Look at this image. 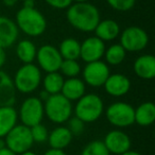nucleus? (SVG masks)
Returning <instances> with one entry per match:
<instances>
[{"instance_id":"2eb2a0df","label":"nucleus","mask_w":155,"mask_h":155,"mask_svg":"<svg viewBox=\"0 0 155 155\" xmlns=\"http://www.w3.org/2000/svg\"><path fill=\"white\" fill-rule=\"evenodd\" d=\"M19 30L15 21L7 16L0 15V47L3 49L13 46L17 41Z\"/></svg>"},{"instance_id":"473e14b6","label":"nucleus","mask_w":155,"mask_h":155,"mask_svg":"<svg viewBox=\"0 0 155 155\" xmlns=\"http://www.w3.org/2000/svg\"><path fill=\"white\" fill-rule=\"evenodd\" d=\"M44 155H67V153L64 152V150H56V149H49L47 150Z\"/></svg>"},{"instance_id":"1a4fd4ad","label":"nucleus","mask_w":155,"mask_h":155,"mask_svg":"<svg viewBox=\"0 0 155 155\" xmlns=\"http://www.w3.org/2000/svg\"><path fill=\"white\" fill-rule=\"evenodd\" d=\"M120 45L127 52H140L147 48L149 44V35L142 28L131 26L120 32Z\"/></svg>"},{"instance_id":"cd10ccee","label":"nucleus","mask_w":155,"mask_h":155,"mask_svg":"<svg viewBox=\"0 0 155 155\" xmlns=\"http://www.w3.org/2000/svg\"><path fill=\"white\" fill-rule=\"evenodd\" d=\"M81 155H110L101 140H93L83 148Z\"/></svg>"},{"instance_id":"c756f323","label":"nucleus","mask_w":155,"mask_h":155,"mask_svg":"<svg viewBox=\"0 0 155 155\" xmlns=\"http://www.w3.org/2000/svg\"><path fill=\"white\" fill-rule=\"evenodd\" d=\"M106 2L115 11L127 12L135 7L136 0H106Z\"/></svg>"},{"instance_id":"a211bd4d","label":"nucleus","mask_w":155,"mask_h":155,"mask_svg":"<svg viewBox=\"0 0 155 155\" xmlns=\"http://www.w3.org/2000/svg\"><path fill=\"white\" fill-rule=\"evenodd\" d=\"M85 94H86V84L82 79L70 78V79H66L64 81L61 95H63L70 102L78 101Z\"/></svg>"},{"instance_id":"f257e3e1","label":"nucleus","mask_w":155,"mask_h":155,"mask_svg":"<svg viewBox=\"0 0 155 155\" xmlns=\"http://www.w3.org/2000/svg\"><path fill=\"white\" fill-rule=\"evenodd\" d=\"M66 18L72 28L84 33L94 32L101 20L98 8L91 2L72 3L66 10Z\"/></svg>"},{"instance_id":"ddd939ff","label":"nucleus","mask_w":155,"mask_h":155,"mask_svg":"<svg viewBox=\"0 0 155 155\" xmlns=\"http://www.w3.org/2000/svg\"><path fill=\"white\" fill-rule=\"evenodd\" d=\"M104 146L110 153L120 155L131 150V138L121 130H113L105 135L103 140Z\"/></svg>"},{"instance_id":"412c9836","label":"nucleus","mask_w":155,"mask_h":155,"mask_svg":"<svg viewBox=\"0 0 155 155\" xmlns=\"http://www.w3.org/2000/svg\"><path fill=\"white\" fill-rule=\"evenodd\" d=\"M134 120L140 127H149L155 121V105L153 102L147 101L139 104L134 110Z\"/></svg>"},{"instance_id":"f3484780","label":"nucleus","mask_w":155,"mask_h":155,"mask_svg":"<svg viewBox=\"0 0 155 155\" xmlns=\"http://www.w3.org/2000/svg\"><path fill=\"white\" fill-rule=\"evenodd\" d=\"M16 100V89L13 80L2 69H0V106H13Z\"/></svg>"},{"instance_id":"72a5a7b5","label":"nucleus","mask_w":155,"mask_h":155,"mask_svg":"<svg viewBox=\"0 0 155 155\" xmlns=\"http://www.w3.org/2000/svg\"><path fill=\"white\" fill-rule=\"evenodd\" d=\"M7 62V53H5V49L0 47V69H2L3 65Z\"/></svg>"},{"instance_id":"bb28decb","label":"nucleus","mask_w":155,"mask_h":155,"mask_svg":"<svg viewBox=\"0 0 155 155\" xmlns=\"http://www.w3.org/2000/svg\"><path fill=\"white\" fill-rule=\"evenodd\" d=\"M81 71H82L81 65L77 60H63L58 72L63 77L70 79V78H78Z\"/></svg>"},{"instance_id":"c85d7f7f","label":"nucleus","mask_w":155,"mask_h":155,"mask_svg":"<svg viewBox=\"0 0 155 155\" xmlns=\"http://www.w3.org/2000/svg\"><path fill=\"white\" fill-rule=\"evenodd\" d=\"M30 131H31L32 139L34 142H37V143H43V142L47 141L49 132H48L47 127H46L45 125L41 124V123L30 127Z\"/></svg>"},{"instance_id":"2f4dec72","label":"nucleus","mask_w":155,"mask_h":155,"mask_svg":"<svg viewBox=\"0 0 155 155\" xmlns=\"http://www.w3.org/2000/svg\"><path fill=\"white\" fill-rule=\"evenodd\" d=\"M49 7L55 10H67L71 5L72 0H45Z\"/></svg>"},{"instance_id":"5701e85b","label":"nucleus","mask_w":155,"mask_h":155,"mask_svg":"<svg viewBox=\"0 0 155 155\" xmlns=\"http://www.w3.org/2000/svg\"><path fill=\"white\" fill-rule=\"evenodd\" d=\"M37 48L30 39H22L16 45V55L22 64H33L36 58Z\"/></svg>"},{"instance_id":"6ab92c4d","label":"nucleus","mask_w":155,"mask_h":155,"mask_svg":"<svg viewBox=\"0 0 155 155\" xmlns=\"http://www.w3.org/2000/svg\"><path fill=\"white\" fill-rule=\"evenodd\" d=\"M95 36L102 41H112L120 35V26L113 19L100 20L95 29Z\"/></svg>"},{"instance_id":"9d476101","label":"nucleus","mask_w":155,"mask_h":155,"mask_svg":"<svg viewBox=\"0 0 155 155\" xmlns=\"http://www.w3.org/2000/svg\"><path fill=\"white\" fill-rule=\"evenodd\" d=\"M110 74L108 65L103 61L86 63L84 68L82 69L83 81L86 85L94 88L102 87Z\"/></svg>"},{"instance_id":"9b49d317","label":"nucleus","mask_w":155,"mask_h":155,"mask_svg":"<svg viewBox=\"0 0 155 155\" xmlns=\"http://www.w3.org/2000/svg\"><path fill=\"white\" fill-rule=\"evenodd\" d=\"M35 60L37 62V67L46 73L58 71L63 62L58 49L52 45L41 46L36 51Z\"/></svg>"},{"instance_id":"4be33fe9","label":"nucleus","mask_w":155,"mask_h":155,"mask_svg":"<svg viewBox=\"0 0 155 155\" xmlns=\"http://www.w3.org/2000/svg\"><path fill=\"white\" fill-rule=\"evenodd\" d=\"M18 114L14 106H0V138H5L7 134L17 124Z\"/></svg>"},{"instance_id":"e433bc0d","label":"nucleus","mask_w":155,"mask_h":155,"mask_svg":"<svg viewBox=\"0 0 155 155\" xmlns=\"http://www.w3.org/2000/svg\"><path fill=\"white\" fill-rule=\"evenodd\" d=\"M2 2H3V5H5V7L12 8L18 2V0H2Z\"/></svg>"},{"instance_id":"a19ab883","label":"nucleus","mask_w":155,"mask_h":155,"mask_svg":"<svg viewBox=\"0 0 155 155\" xmlns=\"http://www.w3.org/2000/svg\"><path fill=\"white\" fill-rule=\"evenodd\" d=\"M5 148V138H0V149Z\"/></svg>"},{"instance_id":"79ce46f5","label":"nucleus","mask_w":155,"mask_h":155,"mask_svg":"<svg viewBox=\"0 0 155 155\" xmlns=\"http://www.w3.org/2000/svg\"><path fill=\"white\" fill-rule=\"evenodd\" d=\"M72 2H74V3H83V2H88V0H72Z\"/></svg>"},{"instance_id":"f8f14e48","label":"nucleus","mask_w":155,"mask_h":155,"mask_svg":"<svg viewBox=\"0 0 155 155\" xmlns=\"http://www.w3.org/2000/svg\"><path fill=\"white\" fill-rule=\"evenodd\" d=\"M105 43L98 37L89 36L80 44V58L85 63L101 61L105 52Z\"/></svg>"},{"instance_id":"4468645a","label":"nucleus","mask_w":155,"mask_h":155,"mask_svg":"<svg viewBox=\"0 0 155 155\" xmlns=\"http://www.w3.org/2000/svg\"><path fill=\"white\" fill-rule=\"evenodd\" d=\"M103 87L106 94L112 97H123L131 89V80L122 73H110Z\"/></svg>"},{"instance_id":"423d86ee","label":"nucleus","mask_w":155,"mask_h":155,"mask_svg":"<svg viewBox=\"0 0 155 155\" xmlns=\"http://www.w3.org/2000/svg\"><path fill=\"white\" fill-rule=\"evenodd\" d=\"M5 141V147L17 155L29 151L34 143L31 136L30 127L24 124H16L7 134Z\"/></svg>"},{"instance_id":"f704fd0d","label":"nucleus","mask_w":155,"mask_h":155,"mask_svg":"<svg viewBox=\"0 0 155 155\" xmlns=\"http://www.w3.org/2000/svg\"><path fill=\"white\" fill-rule=\"evenodd\" d=\"M24 8H35V0H24V5H22Z\"/></svg>"},{"instance_id":"7c9ffc66","label":"nucleus","mask_w":155,"mask_h":155,"mask_svg":"<svg viewBox=\"0 0 155 155\" xmlns=\"http://www.w3.org/2000/svg\"><path fill=\"white\" fill-rule=\"evenodd\" d=\"M67 129L70 131L72 136H79L84 132L85 123L77 117H70L67 121Z\"/></svg>"},{"instance_id":"b1692460","label":"nucleus","mask_w":155,"mask_h":155,"mask_svg":"<svg viewBox=\"0 0 155 155\" xmlns=\"http://www.w3.org/2000/svg\"><path fill=\"white\" fill-rule=\"evenodd\" d=\"M80 44L73 37L63 39L58 46V52L63 60H79L80 58Z\"/></svg>"},{"instance_id":"c9c22d12","label":"nucleus","mask_w":155,"mask_h":155,"mask_svg":"<svg viewBox=\"0 0 155 155\" xmlns=\"http://www.w3.org/2000/svg\"><path fill=\"white\" fill-rule=\"evenodd\" d=\"M0 155H17V154H15L13 151H11L10 149H8L5 147V148L0 149Z\"/></svg>"},{"instance_id":"58836bf2","label":"nucleus","mask_w":155,"mask_h":155,"mask_svg":"<svg viewBox=\"0 0 155 155\" xmlns=\"http://www.w3.org/2000/svg\"><path fill=\"white\" fill-rule=\"evenodd\" d=\"M120 155H142V154L139 152H137V151L129 150V151H127V152L122 153V154H120Z\"/></svg>"},{"instance_id":"dca6fc26","label":"nucleus","mask_w":155,"mask_h":155,"mask_svg":"<svg viewBox=\"0 0 155 155\" xmlns=\"http://www.w3.org/2000/svg\"><path fill=\"white\" fill-rule=\"evenodd\" d=\"M133 71L139 79L152 80L155 78V58L153 54H142L133 64Z\"/></svg>"},{"instance_id":"4c0bfd02","label":"nucleus","mask_w":155,"mask_h":155,"mask_svg":"<svg viewBox=\"0 0 155 155\" xmlns=\"http://www.w3.org/2000/svg\"><path fill=\"white\" fill-rule=\"evenodd\" d=\"M49 96H50V95L47 93V91H41V94H39V96H38V99H39V100H41L43 102H45L46 100H47L48 98H49Z\"/></svg>"},{"instance_id":"a878e982","label":"nucleus","mask_w":155,"mask_h":155,"mask_svg":"<svg viewBox=\"0 0 155 155\" xmlns=\"http://www.w3.org/2000/svg\"><path fill=\"white\" fill-rule=\"evenodd\" d=\"M127 56V51L122 48L120 44H113L105 49L103 58H105V63L110 66H118Z\"/></svg>"},{"instance_id":"20e7f679","label":"nucleus","mask_w":155,"mask_h":155,"mask_svg":"<svg viewBox=\"0 0 155 155\" xmlns=\"http://www.w3.org/2000/svg\"><path fill=\"white\" fill-rule=\"evenodd\" d=\"M43 80L41 70L34 64H24L17 69L13 79L16 91L21 94H32L39 87Z\"/></svg>"},{"instance_id":"aec40b11","label":"nucleus","mask_w":155,"mask_h":155,"mask_svg":"<svg viewBox=\"0 0 155 155\" xmlns=\"http://www.w3.org/2000/svg\"><path fill=\"white\" fill-rule=\"evenodd\" d=\"M72 134L70 133L67 127H56L53 129L48 135V143L50 149H56V150H64L65 148L70 144L72 140Z\"/></svg>"},{"instance_id":"ea45409f","label":"nucleus","mask_w":155,"mask_h":155,"mask_svg":"<svg viewBox=\"0 0 155 155\" xmlns=\"http://www.w3.org/2000/svg\"><path fill=\"white\" fill-rule=\"evenodd\" d=\"M19 155H37V154H36V153L33 152V151L29 150V151H26V152L21 153V154H19Z\"/></svg>"},{"instance_id":"6e6552de","label":"nucleus","mask_w":155,"mask_h":155,"mask_svg":"<svg viewBox=\"0 0 155 155\" xmlns=\"http://www.w3.org/2000/svg\"><path fill=\"white\" fill-rule=\"evenodd\" d=\"M134 110L135 108L127 102H114L105 110V117L113 127L123 129L135 123Z\"/></svg>"},{"instance_id":"0eeeda50","label":"nucleus","mask_w":155,"mask_h":155,"mask_svg":"<svg viewBox=\"0 0 155 155\" xmlns=\"http://www.w3.org/2000/svg\"><path fill=\"white\" fill-rule=\"evenodd\" d=\"M18 118L21 124L28 127H32L41 123L45 116L44 112V102L38 97H28L22 101L19 112H17Z\"/></svg>"},{"instance_id":"f03ea898","label":"nucleus","mask_w":155,"mask_h":155,"mask_svg":"<svg viewBox=\"0 0 155 155\" xmlns=\"http://www.w3.org/2000/svg\"><path fill=\"white\" fill-rule=\"evenodd\" d=\"M15 24L18 30L30 37L41 36L47 29V20L44 14L36 8H24L16 13Z\"/></svg>"},{"instance_id":"393cba45","label":"nucleus","mask_w":155,"mask_h":155,"mask_svg":"<svg viewBox=\"0 0 155 155\" xmlns=\"http://www.w3.org/2000/svg\"><path fill=\"white\" fill-rule=\"evenodd\" d=\"M64 81H65L64 77H63L58 71H56V72L46 73L45 78L41 80L44 91H47L50 96L61 94L63 84H64Z\"/></svg>"},{"instance_id":"7ed1b4c3","label":"nucleus","mask_w":155,"mask_h":155,"mask_svg":"<svg viewBox=\"0 0 155 155\" xmlns=\"http://www.w3.org/2000/svg\"><path fill=\"white\" fill-rule=\"evenodd\" d=\"M73 113L84 123L95 122L104 113L103 100L96 94H85L77 101Z\"/></svg>"},{"instance_id":"39448f33","label":"nucleus","mask_w":155,"mask_h":155,"mask_svg":"<svg viewBox=\"0 0 155 155\" xmlns=\"http://www.w3.org/2000/svg\"><path fill=\"white\" fill-rule=\"evenodd\" d=\"M44 112L51 122L63 124L72 117V103L61 94L51 95L44 102Z\"/></svg>"}]
</instances>
